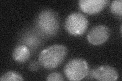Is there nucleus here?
<instances>
[{
	"label": "nucleus",
	"mask_w": 122,
	"mask_h": 81,
	"mask_svg": "<svg viewBox=\"0 0 122 81\" xmlns=\"http://www.w3.org/2000/svg\"><path fill=\"white\" fill-rule=\"evenodd\" d=\"M108 3L107 0H81L78 5L83 12L93 15L100 12Z\"/></svg>",
	"instance_id": "0eeeda50"
},
{
	"label": "nucleus",
	"mask_w": 122,
	"mask_h": 81,
	"mask_svg": "<svg viewBox=\"0 0 122 81\" xmlns=\"http://www.w3.org/2000/svg\"><path fill=\"white\" fill-rule=\"evenodd\" d=\"M1 81H24L22 77L16 72L8 71L4 74L0 78Z\"/></svg>",
	"instance_id": "1a4fd4ad"
},
{
	"label": "nucleus",
	"mask_w": 122,
	"mask_h": 81,
	"mask_svg": "<svg viewBox=\"0 0 122 81\" xmlns=\"http://www.w3.org/2000/svg\"><path fill=\"white\" fill-rule=\"evenodd\" d=\"M110 30L108 27L103 25H98L93 27L87 35L89 43L95 46L102 45L108 40Z\"/></svg>",
	"instance_id": "39448f33"
},
{
	"label": "nucleus",
	"mask_w": 122,
	"mask_h": 81,
	"mask_svg": "<svg viewBox=\"0 0 122 81\" xmlns=\"http://www.w3.org/2000/svg\"><path fill=\"white\" fill-rule=\"evenodd\" d=\"M110 10L112 13L121 16L122 14V0H116L113 1L110 5Z\"/></svg>",
	"instance_id": "9d476101"
},
{
	"label": "nucleus",
	"mask_w": 122,
	"mask_h": 81,
	"mask_svg": "<svg viewBox=\"0 0 122 81\" xmlns=\"http://www.w3.org/2000/svg\"><path fill=\"white\" fill-rule=\"evenodd\" d=\"M36 24L42 33L47 36H53L59 29V19L56 12L51 10H45L38 16Z\"/></svg>",
	"instance_id": "f03ea898"
},
{
	"label": "nucleus",
	"mask_w": 122,
	"mask_h": 81,
	"mask_svg": "<svg viewBox=\"0 0 122 81\" xmlns=\"http://www.w3.org/2000/svg\"><path fill=\"white\" fill-rule=\"evenodd\" d=\"M30 56V50L25 45H20L15 47L13 51L12 56L16 62L24 63L28 61Z\"/></svg>",
	"instance_id": "6e6552de"
},
{
	"label": "nucleus",
	"mask_w": 122,
	"mask_h": 81,
	"mask_svg": "<svg viewBox=\"0 0 122 81\" xmlns=\"http://www.w3.org/2000/svg\"><path fill=\"white\" fill-rule=\"evenodd\" d=\"M89 71L88 63L85 59L75 58L72 59L64 67V73L69 81H80L87 75Z\"/></svg>",
	"instance_id": "7ed1b4c3"
},
{
	"label": "nucleus",
	"mask_w": 122,
	"mask_h": 81,
	"mask_svg": "<svg viewBox=\"0 0 122 81\" xmlns=\"http://www.w3.org/2000/svg\"><path fill=\"white\" fill-rule=\"evenodd\" d=\"M93 78L101 81H115L119 77L116 69L109 65L98 67L92 71Z\"/></svg>",
	"instance_id": "423d86ee"
},
{
	"label": "nucleus",
	"mask_w": 122,
	"mask_h": 81,
	"mask_svg": "<svg viewBox=\"0 0 122 81\" xmlns=\"http://www.w3.org/2000/svg\"><path fill=\"white\" fill-rule=\"evenodd\" d=\"M39 67V64L35 61H33L30 62L29 65V68L31 71H37Z\"/></svg>",
	"instance_id": "f8f14e48"
},
{
	"label": "nucleus",
	"mask_w": 122,
	"mask_h": 81,
	"mask_svg": "<svg viewBox=\"0 0 122 81\" xmlns=\"http://www.w3.org/2000/svg\"><path fill=\"white\" fill-rule=\"evenodd\" d=\"M88 24V20L85 15L81 13H74L67 18L65 28L72 35L79 36L85 33Z\"/></svg>",
	"instance_id": "20e7f679"
},
{
	"label": "nucleus",
	"mask_w": 122,
	"mask_h": 81,
	"mask_svg": "<svg viewBox=\"0 0 122 81\" xmlns=\"http://www.w3.org/2000/svg\"><path fill=\"white\" fill-rule=\"evenodd\" d=\"M46 80L48 81H63L64 80L63 76L59 72H52L49 74Z\"/></svg>",
	"instance_id": "9b49d317"
},
{
	"label": "nucleus",
	"mask_w": 122,
	"mask_h": 81,
	"mask_svg": "<svg viewBox=\"0 0 122 81\" xmlns=\"http://www.w3.org/2000/svg\"><path fill=\"white\" fill-rule=\"evenodd\" d=\"M67 54V47L64 45H55L49 46L40 53L39 62L45 68H55L63 62Z\"/></svg>",
	"instance_id": "f257e3e1"
}]
</instances>
